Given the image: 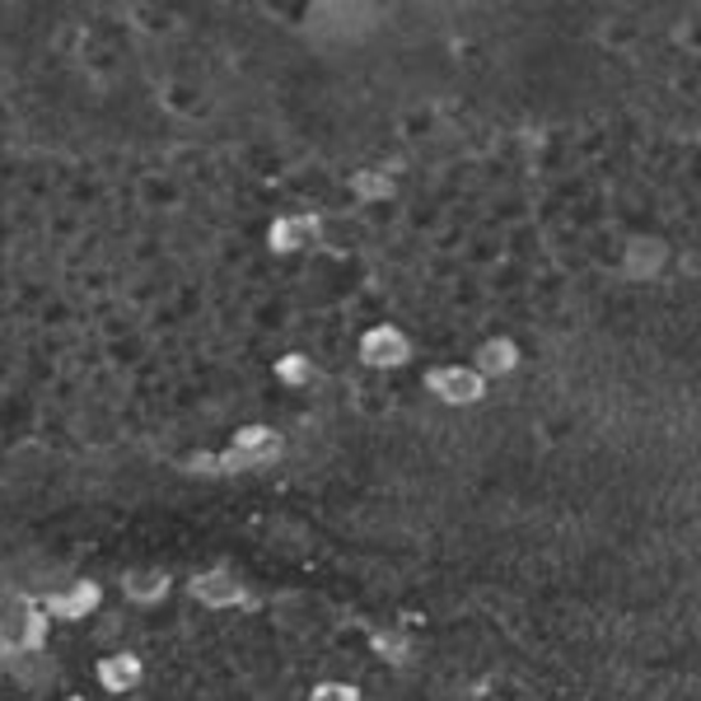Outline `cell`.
I'll list each match as a JSON object with an SVG mask.
<instances>
[{
	"mask_svg": "<svg viewBox=\"0 0 701 701\" xmlns=\"http://www.w3.org/2000/svg\"><path fill=\"white\" fill-rule=\"evenodd\" d=\"M431 383L445 398H454V402H472L477 398V389H482V379L477 375H468V370H454V375H431Z\"/></svg>",
	"mask_w": 701,
	"mask_h": 701,
	"instance_id": "obj_1",
	"label": "cell"
},
{
	"mask_svg": "<svg viewBox=\"0 0 701 701\" xmlns=\"http://www.w3.org/2000/svg\"><path fill=\"white\" fill-rule=\"evenodd\" d=\"M99 674H103V682H113V688H132V682L141 678V664L132 655H118V659H108Z\"/></svg>",
	"mask_w": 701,
	"mask_h": 701,
	"instance_id": "obj_2",
	"label": "cell"
},
{
	"mask_svg": "<svg viewBox=\"0 0 701 701\" xmlns=\"http://www.w3.org/2000/svg\"><path fill=\"white\" fill-rule=\"evenodd\" d=\"M365 356L379 360V365H393L402 356V337H398V332H375V337L365 342Z\"/></svg>",
	"mask_w": 701,
	"mask_h": 701,
	"instance_id": "obj_3",
	"label": "cell"
},
{
	"mask_svg": "<svg viewBox=\"0 0 701 701\" xmlns=\"http://www.w3.org/2000/svg\"><path fill=\"white\" fill-rule=\"evenodd\" d=\"M126 589H132L136 599H155V594H164V576H151V580L132 576V580H126Z\"/></svg>",
	"mask_w": 701,
	"mask_h": 701,
	"instance_id": "obj_4",
	"label": "cell"
},
{
	"mask_svg": "<svg viewBox=\"0 0 701 701\" xmlns=\"http://www.w3.org/2000/svg\"><path fill=\"white\" fill-rule=\"evenodd\" d=\"M482 360L491 365V370H505V365H510V346H505V342H496V346H491V356H482Z\"/></svg>",
	"mask_w": 701,
	"mask_h": 701,
	"instance_id": "obj_5",
	"label": "cell"
},
{
	"mask_svg": "<svg viewBox=\"0 0 701 701\" xmlns=\"http://www.w3.org/2000/svg\"><path fill=\"white\" fill-rule=\"evenodd\" d=\"M319 701H356V697H350V688H337V692L323 688V692H319Z\"/></svg>",
	"mask_w": 701,
	"mask_h": 701,
	"instance_id": "obj_6",
	"label": "cell"
}]
</instances>
